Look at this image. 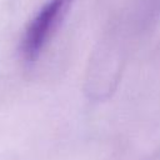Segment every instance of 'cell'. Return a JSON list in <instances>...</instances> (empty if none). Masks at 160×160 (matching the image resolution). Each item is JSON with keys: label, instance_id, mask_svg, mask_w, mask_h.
<instances>
[{"label": "cell", "instance_id": "cell-1", "mask_svg": "<svg viewBox=\"0 0 160 160\" xmlns=\"http://www.w3.org/2000/svg\"><path fill=\"white\" fill-rule=\"evenodd\" d=\"M74 0H49L31 20L21 40V52L26 61H35L49 38L59 26Z\"/></svg>", "mask_w": 160, "mask_h": 160}]
</instances>
